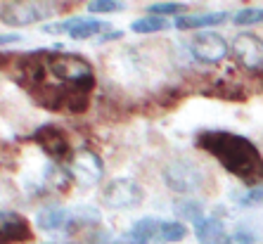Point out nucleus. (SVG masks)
I'll return each mask as SVG.
<instances>
[{"mask_svg": "<svg viewBox=\"0 0 263 244\" xmlns=\"http://www.w3.org/2000/svg\"><path fill=\"white\" fill-rule=\"evenodd\" d=\"M197 147L218 161L228 173H233L247 185L263 183V157L258 147L245 135L230 130H206L197 135Z\"/></svg>", "mask_w": 263, "mask_h": 244, "instance_id": "f257e3e1", "label": "nucleus"}, {"mask_svg": "<svg viewBox=\"0 0 263 244\" xmlns=\"http://www.w3.org/2000/svg\"><path fill=\"white\" fill-rule=\"evenodd\" d=\"M50 14H52V5L48 0H10L0 10V19L7 26H29L48 19Z\"/></svg>", "mask_w": 263, "mask_h": 244, "instance_id": "f03ea898", "label": "nucleus"}, {"mask_svg": "<svg viewBox=\"0 0 263 244\" xmlns=\"http://www.w3.org/2000/svg\"><path fill=\"white\" fill-rule=\"evenodd\" d=\"M142 199H145V190L133 178H114L102 190V201L109 209H119V211L140 207Z\"/></svg>", "mask_w": 263, "mask_h": 244, "instance_id": "7ed1b4c3", "label": "nucleus"}, {"mask_svg": "<svg viewBox=\"0 0 263 244\" xmlns=\"http://www.w3.org/2000/svg\"><path fill=\"white\" fill-rule=\"evenodd\" d=\"M164 183L173 190V192H180V195H190L197 192L204 183V173L202 168L187 159H176L164 168Z\"/></svg>", "mask_w": 263, "mask_h": 244, "instance_id": "20e7f679", "label": "nucleus"}, {"mask_svg": "<svg viewBox=\"0 0 263 244\" xmlns=\"http://www.w3.org/2000/svg\"><path fill=\"white\" fill-rule=\"evenodd\" d=\"M31 140L36 142L55 164H62L64 159L71 161V157H73L71 140H69V135L64 133L60 126H55V123H45V126L36 128L33 135H31Z\"/></svg>", "mask_w": 263, "mask_h": 244, "instance_id": "39448f33", "label": "nucleus"}, {"mask_svg": "<svg viewBox=\"0 0 263 244\" xmlns=\"http://www.w3.org/2000/svg\"><path fill=\"white\" fill-rule=\"evenodd\" d=\"M69 173H71L73 183L83 185V187H92V185H98L100 180H102L104 164L92 149H79V152H73V157H71Z\"/></svg>", "mask_w": 263, "mask_h": 244, "instance_id": "423d86ee", "label": "nucleus"}, {"mask_svg": "<svg viewBox=\"0 0 263 244\" xmlns=\"http://www.w3.org/2000/svg\"><path fill=\"white\" fill-rule=\"evenodd\" d=\"M190 52L195 60L204 62V64H216V62L226 60V55L230 52V45L216 31H199L190 41Z\"/></svg>", "mask_w": 263, "mask_h": 244, "instance_id": "0eeeda50", "label": "nucleus"}, {"mask_svg": "<svg viewBox=\"0 0 263 244\" xmlns=\"http://www.w3.org/2000/svg\"><path fill=\"white\" fill-rule=\"evenodd\" d=\"M233 57L249 71L263 69V41L256 33H239L233 41Z\"/></svg>", "mask_w": 263, "mask_h": 244, "instance_id": "6e6552de", "label": "nucleus"}, {"mask_svg": "<svg viewBox=\"0 0 263 244\" xmlns=\"http://www.w3.org/2000/svg\"><path fill=\"white\" fill-rule=\"evenodd\" d=\"M33 239L31 223L17 211H0V244H24Z\"/></svg>", "mask_w": 263, "mask_h": 244, "instance_id": "1a4fd4ad", "label": "nucleus"}, {"mask_svg": "<svg viewBox=\"0 0 263 244\" xmlns=\"http://www.w3.org/2000/svg\"><path fill=\"white\" fill-rule=\"evenodd\" d=\"M104 22L98 19H86V17H73L67 22H60V24H48L43 26L45 33H67L73 41H86V38H95L98 33L104 31Z\"/></svg>", "mask_w": 263, "mask_h": 244, "instance_id": "9d476101", "label": "nucleus"}, {"mask_svg": "<svg viewBox=\"0 0 263 244\" xmlns=\"http://www.w3.org/2000/svg\"><path fill=\"white\" fill-rule=\"evenodd\" d=\"M195 235L202 244H230L226 226L216 216H204L199 223H195Z\"/></svg>", "mask_w": 263, "mask_h": 244, "instance_id": "9b49d317", "label": "nucleus"}, {"mask_svg": "<svg viewBox=\"0 0 263 244\" xmlns=\"http://www.w3.org/2000/svg\"><path fill=\"white\" fill-rule=\"evenodd\" d=\"M228 19L226 12H211V14H185V17H178L173 24L176 29L185 31V29H206V26H216L223 24Z\"/></svg>", "mask_w": 263, "mask_h": 244, "instance_id": "f8f14e48", "label": "nucleus"}, {"mask_svg": "<svg viewBox=\"0 0 263 244\" xmlns=\"http://www.w3.org/2000/svg\"><path fill=\"white\" fill-rule=\"evenodd\" d=\"M67 220H69V214L62 207H55V204L41 209L36 214V226L41 230H57V228L67 226Z\"/></svg>", "mask_w": 263, "mask_h": 244, "instance_id": "ddd939ff", "label": "nucleus"}, {"mask_svg": "<svg viewBox=\"0 0 263 244\" xmlns=\"http://www.w3.org/2000/svg\"><path fill=\"white\" fill-rule=\"evenodd\" d=\"M100 223V211L90 207H79L73 214H69V232L92 230V226Z\"/></svg>", "mask_w": 263, "mask_h": 244, "instance_id": "4468645a", "label": "nucleus"}, {"mask_svg": "<svg viewBox=\"0 0 263 244\" xmlns=\"http://www.w3.org/2000/svg\"><path fill=\"white\" fill-rule=\"evenodd\" d=\"M173 214H176L178 218L190 220V223H199V220L204 218L202 216L204 209L197 199H192V197H183V199H178L176 204H173Z\"/></svg>", "mask_w": 263, "mask_h": 244, "instance_id": "2eb2a0df", "label": "nucleus"}, {"mask_svg": "<svg viewBox=\"0 0 263 244\" xmlns=\"http://www.w3.org/2000/svg\"><path fill=\"white\" fill-rule=\"evenodd\" d=\"M45 180H48L50 190H55V192H69V187H71L73 178L69 171H64L60 164L50 166L48 171H45Z\"/></svg>", "mask_w": 263, "mask_h": 244, "instance_id": "dca6fc26", "label": "nucleus"}, {"mask_svg": "<svg viewBox=\"0 0 263 244\" xmlns=\"http://www.w3.org/2000/svg\"><path fill=\"white\" fill-rule=\"evenodd\" d=\"M168 26H171L168 19L147 14V17H142V19H135L133 24H130V31H133V33H159V31H166Z\"/></svg>", "mask_w": 263, "mask_h": 244, "instance_id": "f3484780", "label": "nucleus"}, {"mask_svg": "<svg viewBox=\"0 0 263 244\" xmlns=\"http://www.w3.org/2000/svg\"><path fill=\"white\" fill-rule=\"evenodd\" d=\"M159 230H161V223L157 218H140L130 228V232H133L138 239H142L145 244H149L154 237H159Z\"/></svg>", "mask_w": 263, "mask_h": 244, "instance_id": "a211bd4d", "label": "nucleus"}, {"mask_svg": "<svg viewBox=\"0 0 263 244\" xmlns=\"http://www.w3.org/2000/svg\"><path fill=\"white\" fill-rule=\"evenodd\" d=\"M185 235H187V228L183 226V223H178V220H166V223H161V230H159V239L161 242H180V239H185Z\"/></svg>", "mask_w": 263, "mask_h": 244, "instance_id": "6ab92c4d", "label": "nucleus"}, {"mask_svg": "<svg viewBox=\"0 0 263 244\" xmlns=\"http://www.w3.org/2000/svg\"><path fill=\"white\" fill-rule=\"evenodd\" d=\"M235 201L242 204V207H261L263 204V183L249 187L247 192H242V195H235Z\"/></svg>", "mask_w": 263, "mask_h": 244, "instance_id": "aec40b11", "label": "nucleus"}, {"mask_svg": "<svg viewBox=\"0 0 263 244\" xmlns=\"http://www.w3.org/2000/svg\"><path fill=\"white\" fill-rule=\"evenodd\" d=\"M233 22L237 26H251V24H263V10L256 7H247V10H239L233 17Z\"/></svg>", "mask_w": 263, "mask_h": 244, "instance_id": "412c9836", "label": "nucleus"}, {"mask_svg": "<svg viewBox=\"0 0 263 244\" xmlns=\"http://www.w3.org/2000/svg\"><path fill=\"white\" fill-rule=\"evenodd\" d=\"M185 10V5L180 3H154V5L147 7V14H152V17H171V14H180Z\"/></svg>", "mask_w": 263, "mask_h": 244, "instance_id": "4be33fe9", "label": "nucleus"}, {"mask_svg": "<svg viewBox=\"0 0 263 244\" xmlns=\"http://www.w3.org/2000/svg\"><path fill=\"white\" fill-rule=\"evenodd\" d=\"M88 10L92 14H111V12H121L123 5L119 0H90Z\"/></svg>", "mask_w": 263, "mask_h": 244, "instance_id": "5701e85b", "label": "nucleus"}, {"mask_svg": "<svg viewBox=\"0 0 263 244\" xmlns=\"http://www.w3.org/2000/svg\"><path fill=\"white\" fill-rule=\"evenodd\" d=\"M114 244H145V242H142V239H138V237H135V235H133V232L128 230V232H126V235H121V237H119Z\"/></svg>", "mask_w": 263, "mask_h": 244, "instance_id": "b1692460", "label": "nucleus"}, {"mask_svg": "<svg viewBox=\"0 0 263 244\" xmlns=\"http://www.w3.org/2000/svg\"><path fill=\"white\" fill-rule=\"evenodd\" d=\"M117 38H121V31H107V33H102V36L98 38L100 43H107V41H117Z\"/></svg>", "mask_w": 263, "mask_h": 244, "instance_id": "393cba45", "label": "nucleus"}, {"mask_svg": "<svg viewBox=\"0 0 263 244\" xmlns=\"http://www.w3.org/2000/svg\"><path fill=\"white\" fill-rule=\"evenodd\" d=\"M19 36H0V45L3 43H17Z\"/></svg>", "mask_w": 263, "mask_h": 244, "instance_id": "a878e982", "label": "nucleus"}, {"mask_svg": "<svg viewBox=\"0 0 263 244\" xmlns=\"http://www.w3.org/2000/svg\"><path fill=\"white\" fill-rule=\"evenodd\" d=\"M73 244H86V242H73Z\"/></svg>", "mask_w": 263, "mask_h": 244, "instance_id": "bb28decb", "label": "nucleus"}]
</instances>
